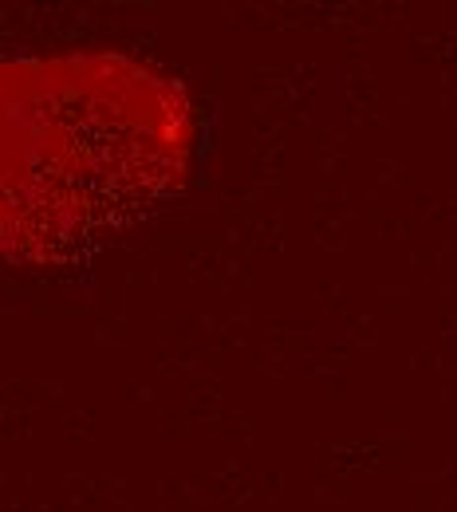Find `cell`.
<instances>
[{
	"label": "cell",
	"instance_id": "1",
	"mask_svg": "<svg viewBox=\"0 0 457 512\" xmlns=\"http://www.w3.org/2000/svg\"><path fill=\"white\" fill-rule=\"evenodd\" d=\"M186 87L127 52L0 60V260L67 264L186 186Z\"/></svg>",
	"mask_w": 457,
	"mask_h": 512
}]
</instances>
